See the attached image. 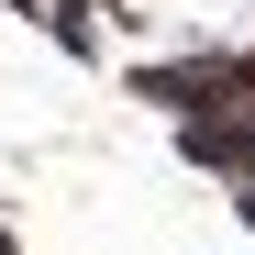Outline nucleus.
<instances>
[{
    "instance_id": "nucleus-1",
    "label": "nucleus",
    "mask_w": 255,
    "mask_h": 255,
    "mask_svg": "<svg viewBox=\"0 0 255 255\" xmlns=\"http://www.w3.org/2000/svg\"><path fill=\"white\" fill-rule=\"evenodd\" d=\"M0 255H11V233H0Z\"/></svg>"
}]
</instances>
